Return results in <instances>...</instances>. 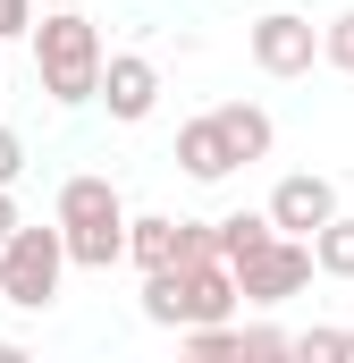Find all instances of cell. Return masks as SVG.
<instances>
[{
    "mask_svg": "<svg viewBox=\"0 0 354 363\" xmlns=\"http://www.w3.org/2000/svg\"><path fill=\"white\" fill-rule=\"evenodd\" d=\"M101 26H93L85 9H42L34 17V77H42V93L59 101V110H85V101H101Z\"/></svg>",
    "mask_w": 354,
    "mask_h": 363,
    "instance_id": "cell-1",
    "label": "cell"
},
{
    "mask_svg": "<svg viewBox=\"0 0 354 363\" xmlns=\"http://www.w3.org/2000/svg\"><path fill=\"white\" fill-rule=\"evenodd\" d=\"M59 228H68V254H76V271H110V262H127V194L101 178V169H76V178L59 186V211H51Z\"/></svg>",
    "mask_w": 354,
    "mask_h": 363,
    "instance_id": "cell-3",
    "label": "cell"
},
{
    "mask_svg": "<svg viewBox=\"0 0 354 363\" xmlns=\"http://www.w3.org/2000/svg\"><path fill=\"white\" fill-rule=\"evenodd\" d=\"M245 355H295V338L270 330V321H245Z\"/></svg>",
    "mask_w": 354,
    "mask_h": 363,
    "instance_id": "cell-17",
    "label": "cell"
},
{
    "mask_svg": "<svg viewBox=\"0 0 354 363\" xmlns=\"http://www.w3.org/2000/svg\"><path fill=\"white\" fill-rule=\"evenodd\" d=\"M312 271H321V262H312V237H287V228H278L270 245H253V254L236 262V287H245L253 313H278V304H295V296L312 287Z\"/></svg>",
    "mask_w": 354,
    "mask_h": 363,
    "instance_id": "cell-5",
    "label": "cell"
},
{
    "mask_svg": "<svg viewBox=\"0 0 354 363\" xmlns=\"http://www.w3.org/2000/svg\"><path fill=\"white\" fill-rule=\"evenodd\" d=\"M270 220H278L287 237H312V228L338 220V186L321 178V169H287V178L270 186Z\"/></svg>",
    "mask_w": 354,
    "mask_h": 363,
    "instance_id": "cell-8",
    "label": "cell"
},
{
    "mask_svg": "<svg viewBox=\"0 0 354 363\" xmlns=\"http://www.w3.org/2000/svg\"><path fill=\"white\" fill-rule=\"evenodd\" d=\"M270 237H278L270 203H262V211H228V220H219V254H228V262H245V254H253V245H270Z\"/></svg>",
    "mask_w": 354,
    "mask_h": 363,
    "instance_id": "cell-12",
    "label": "cell"
},
{
    "mask_svg": "<svg viewBox=\"0 0 354 363\" xmlns=\"http://www.w3.org/2000/svg\"><path fill=\"white\" fill-rule=\"evenodd\" d=\"M42 9H85V0H42Z\"/></svg>",
    "mask_w": 354,
    "mask_h": 363,
    "instance_id": "cell-20",
    "label": "cell"
},
{
    "mask_svg": "<svg viewBox=\"0 0 354 363\" xmlns=\"http://www.w3.org/2000/svg\"><path fill=\"white\" fill-rule=\"evenodd\" d=\"M295 355H329V363H354V330H295Z\"/></svg>",
    "mask_w": 354,
    "mask_h": 363,
    "instance_id": "cell-14",
    "label": "cell"
},
{
    "mask_svg": "<svg viewBox=\"0 0 354 363\" xmlns=\"http://www.w3.org/2000/svg\"><path fill=\"white\" fill-rule=\"evenodd\" d=\"M101 110H110L118 127H144V118L161 110V68H152L144 51H110V60H101Z\"/></svg>",
    "mask_w": 354,
    "mask_h": 363,
    "instance_id": "cell-7",
    "label": "cell"
},
{
    "mask_svg": "<svg viewBox=\"0 0 354 363\" xmlns=\"http://www.w3.org/2000/svg\"><path fill=\"white\" fill-rule=\"evenodd\" d=\"M177 169L194 186H219L228 169H245L236 161V144H228V127H219V110H202V118H185L177 127Z\"/></svg>",
    "mask_w": 354,
    "mask_h": 363,
    "instance_id": "cell-9",
    "label": "cell"
},
{
    "mask_svg": "<svg viewBox=\"0 0 354 363\" xmlns=\"http://www.w3.org/2000/svg\"><path fill=\"white\" fill-rule=\"evenodd\" d=\"M76 271V254H68V228L51 220V228H17L8 245H0V304H17V313H51L59 304V287Z\"/></svg>",
    "mask_w": 354,
    "mask_h": 363,
    "instance_id": "cell-4",
    "label": "cell"
},
{
    "mask_svg": "<svg viewBox=\"0 0 354 363\" xmlns=\"http://www.w3.org/2000/svg\"><path fill=\"white\" fill-rule=\"evenodd\" d=\"M17 228H25V211H17V194H8V186H0V245H8V237H17Z\"/></svg>",
    "mask_w": 354,
    "mask_h": 363,
    "instance_id": "cell-19",
    "label": "cell"
},
{
    "mask_svg": "<svg viewBox=\"0 0 354 363\" xmlns=\"http://www.w3.org/2000/svg\"><path fill=\"white\" fill-rule=\"evenodd\" d=\"M219 127H228L236 161H270V144H278V127H270L262 101H219Z\"/></svg>",
    "mask_w": 354,
    "mask_h": 363,
    "instance_id": "cell-11",
    "label": "cell"
},
{
    "mask_svg": "<svg viewBox=\"0 0 354 363\" xmlns=\"http://www.w3.org/2000/svg\"><path fill=\"white\" fill-rule=\"evenodd\" d=\"M245 287L236 262L211 254V262H169V271H144V321L152 330H202V321H236Z\"/></svg>",
    "mask_w": 354,
    "mask_h": 363,
    "instance_id": "cell-2",
    "label": "cell"
},
{
    "mask_svg": "<svg viewBox=\"0 0 354 363\" xmlns=\"http://www.w3.org/2000/svg\"><path fill=\"white\" fill-rule=\"evenodd\" d=\"M17 178H25V135L0 127V186H17Z\"/></svg>",
    "mask_w": 354,
    "mask_h": 363,
    "instance_id": "cell-18",
    "label": "cell"
},
{
    "mask_svg": "<svg viewBox=\"0 0 354 363\" xmlns=\"http://www.w3.org/2000/svg\"><path fill=\"white\" fill-rule=\"evenodd\" d=\"M245 43H253V68L262 77H312V60H321V26L295 17V9H270Z\"/></svg>",
    "mask_w": 354,
    "mask_h": 363,
    "instance_id": "cell-6",
    "label": "cell"
},
{
    "mask_svg": "<svg viewBox=\"0 0 354 363\" xmlns=\"http://www.w3.org/2000/svg\"><path fill=\"white\" fill-rule=\"evenodd\" d=\"M34 17H42V0H0V43L34 34Z\"/></svg>",
    "mask_w": 354,
    "mask_h": 363,
    "instance_id": "cell-16",
    "label": "cell"
},
{
    "mask_svg": "<svg viewBox=\"0 0 354 363\" xmlns=\"http://www.w3.org/2000/svg\"><path fill=\"white\" fill-rule=\"evenodd\" d=\"M177 254H185V220H169V211L127 220V262H135V271H169Z\"/></svg>",
    "mask_w": 354,
    "mask_h": 363,
    "instance_id": "cell-10",
    "label": "cell"
},
{
    "mask_svg": "<svg viewBox=\"0 0 354 363\" xmlns=\"http://www.w3.org/2000/svg\"><path fill=\"white\" fill-rule=\"evenodd\" d=\"M312 262H321V279H354V220L346 211L329 228H312Z\"/></svg>",
    "mask_w": 354,
    "mask_h": 363,
    "instance_id": "cell-13",
    "label": "cell"
},
{
    "mask_svg": "<svg viewBox=\"0 0 354 363\" xmlns=\"http://www.w3.org/2000/svg\"><path fill=\"white\" fill-rule=\"evenodd\" d=\"M321 60H329V68H346V77H354V9H346V17H329V26H321Z\"/></svg>",
    "mask_w": 354,
    "mask_h": 363,
    "instance_id": "cell-15",
    "label": "cell"
}]
</instances>
